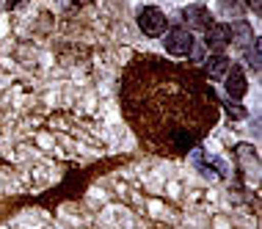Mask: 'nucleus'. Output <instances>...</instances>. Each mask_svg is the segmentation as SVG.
<instances>
[{
  "label": "nucleus",
  "instance_id": "nucleus-10",
  "mask_svg": "<svg viewBox=\"0 0 262 229\" xmlns=\"http://www.w3.org/2000/svg\"><path fill=\"white\" fill-rule=\"evenodd\" d=\"M218 9L224 14H229V17H243L246 14V0H218Z\"/></svg>",
  "mask_w": 262,
  "mask_h": 229
},
{
  "label": "nucleus",
  "instance_id": "nucleus-5",
  "mask_svg": "<svg viewBox=\"0 0 262 229\" xmlns=\"http://www.w3.org/2000/svg\"><path fill=\"white\" fill-rule=\"evenodd\" d=\"M226 45H232V33L226 23H210L204 28V47L215 50V53H224Z\"/></svg>",
  "mask_w": 262,
  "mask_h": 229
},
{
  "label": "nucleus",
  "instance_id": "nucleus-15",
  "mask_svg": "<svg viewBox=\"0 0 262 229\" xmlns=\"http://www.w3.org/2000/svg\"><path fill=\"white\" fill-rule=\"evenodd\" d=\"M251 9H254V11L259 14V0H251Z\"/></svg>",
  "mask_w": 262,
  "mask_h": 229
},
{
  "label": "nucleus",
  "instance_id": "nucleus-11",
  "mask_svg": "<svg viewBox=\"0 0 262 229\" xmlns=\"http://www.w3.org/2000/svg\"><path fill=\"white\" fill-rule=\"evenodd\" d=\"M243 58H246V64H251L254 72H259V41L257 39H254L251 45L243 50Z\"/></svg>",
  "mask_w": 262,
  "mask_h": 229
},
{
  "label": "nucleus",
  "instance_id": "nucleus-8",
  "mask_svg": "<svg viewBox=\"0 0 262 229\" xmlns=\"http://www.w3.org/2000/svg\"><path fill=\"white\" fill-rule=\"evenodd\" d=\"M182 19H185L188 28H196V31H204L210 23H212V14L204 9V6L193 3V6H185L182 9Z\"/></svg>",
  "mask_w": 262,
  "mask_h": 229
},
{
  "label": "nucleus",
  "instance_id": "nucleus-12",
  "mask_svg": "<svg viewBox=\"0 0 262 229\" xmlns=\"http://www.w3.org/2000/svg\"><path fill=\"white\" fill-rule=\"evenodd\" d=\"M226 116H229V119H249V111H246L240 102L226 99Z\"/></svg>",
  "mask_w": 262,
  "mask_h": 229
},
{
  "label": "nucleus",
  "instance_id": "nucleus-2",
  "mask_svg": "<svg viewBox=\"0 0 262 229\" xmlns=\"http://www.w3.org/2000/svg\"><path fill=\"white\" fill-rule=\"evenodd\" d=\"M138 28H141L144 36L158 39L168 31V19L158 6H146V9H141V14H138Z\"/></svg>",
  "mask_w": 262,
  "mask_h": 229
},
{
  "label": "nucleus",
  "instance_id": "nucleus-13",
  "mask_svg": "<svg viewBox=\"0 0 262 229\" xmlns=\"http://www.w3.org/2000/svg\"><path fill=\"white\" fill-rule=\"evenodd\" d=\"M75 6H89V3H94V0H72Z\"/></svg>",
  "mask_w": 262,
  "mask_h": 229
},
{
  "label": "nucleus",
  "instance_id": "nucleus-7",
  "mask_svg": "<svg viewBox=\"0 0 262 229\" xmlns=\"http://www.w3.org/2000/svg\"><path fill=\"white\" fill-rule=\"evenodd\" d=\"M193 166L207 177H221L224 174V163L218 160V157H212L210 152H202L199 147L193 149Z\"/></svg>",
  "mask_w": 262,
  "mask_h": 229
},
{
  "label": "nucleus",
  "instance_id": "nucleus-4",
  "mask_svg": "<svg viewBox=\"0 0 262 229\" xmlns=\"http://www.w3.org/2000/svg\"><path fill=\"white\" fill-rule=\"evenodd\" d=\"M190 50H193V36H190L188 28H171L166 33V53L174 58H188Z\"/></svg>",
  "mask_w": 262,
  "mask_h": 229
},
{
  "label": "nucleus",
  "instance_id": "nucleus-3",
  "mask_svg": "<svg viewBox=\"0 0 262 229\" xmlns=\"http://www.w3.org/2000/svg\"><path fill=\"white\" fill-rule=\"evenodd\" d=\"M224 89H226V99H232V102H240V99L249 94V77H246V69L240 64H232L226 69Z\"/></svg>",
  "mask_w": 262,
  "mask_h": 229
},
{
  "label": "nucleus",
  "instance_id": "nucleus-6",
  "mask_svg": "<svg viewBox=\"0 0 262 229\" xmlns=\"http://www.w3.org/2000/svg\"><path fill=\"white\" fill-rule=\"evenodd\" d=\"M202 64H204V67H202V75L207 77V80H224L226 69L232 67V61H229V55H226V53H212V55H207Z\"/></svg>",
  "mask_w": 262,
  "mask_h": 229
},
{
  "label": "nucleus",
  "instance_id": "nucleus-14",
  "mask_svg": "<svg viewBox=\"0 0 262 229\" xmlns=\"http://www.w3.org/2000/svg\"><path fill=\"white\" fill-rule=\"evenodd\" d=\"M17 3H19V0H6V9H14Z\"/></svg>",
  "mask_w": 262,
  "mask_h": 229
},
{
  "label": "nucleus",
  "instance_id": "nucleus-9",
  "mask_svg": "<svg viewBox=\"0 0 262 229\" xmlns=\"http://www.w3.org/2000/svg\"><path fill=\"white\" fill-rule=\"evenodd\" d=\"M229 33H232V45H237L240 50H246L254 41V31L246 19H235V23L229 25Z\"/></svg>",
  "mask_w": 262,
  "mask_h": 229
},
{
  "label": "nucleus",
  "instance_id": "nucleus-1",
  "mask_svg": "<svg viewBox=\"0 0 262 229\" xmlns=\"http://www.w3.org/2000/svg\"><path fill=\"white\" fill-rule=\"evenodd\" d=\"M119 102L138 144L163 157L190 155L221 116L199 69L158 55H136L124 67Z\"/></svg>",
  "mask_w": 262,
  "mask_h": 229
}]
</instances>
